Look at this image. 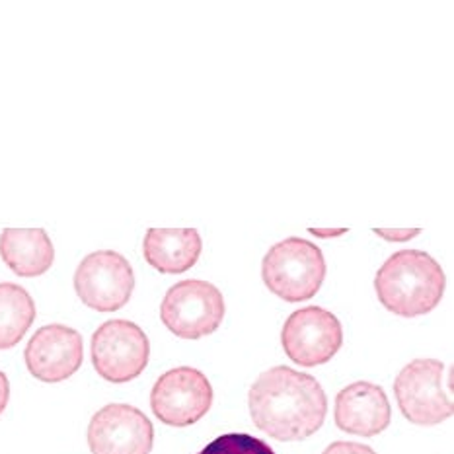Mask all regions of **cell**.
I'll return each instance as SVG.
<instances>
[{"instance_id":"17","label":"cell","mask_w":454,"mask_h":454,"mask_svg":"<svg viewBox=\"0 0 454 454\" xmlns=\"http://www.w3.org/2000/svg\"><path fill=\"white\" fill-rule=\"evenodd\" d=\"M322 454H377V452H374L367 445H361V442L338 441V442H332V445L325 449Z\"/></svg>"},{"instance_id":"19","label":"cell","mask_w":454,"mask_h":454,"mask_svg":"<svg viewBox=\"0 0 454 454\" xmlns=\"http://www.w3.org/2000/svg\"><path fill=\"white\" fill-rule=\"evenodd\" d=\"M8 400H10V382L6 374L0 371V413L6 410Z\"/></svg>"},{"instance_id":"6","label":"cell","mask_w":454,"mask_h":454,"mask_svg":"<svg viewBox=\"0 0 454 454\" xmlns=\"http://www.w3.org/2000/svg\"><path fill=\"white\" fill-rule=\"evenodd\" d=\"M445 364L437 359H416L394 380L396 402L408 421L439 426L452 416V400L442 388Z\"/></svg>"},{"instance_id":"18","label":"cell","mask_w":454,"mask_h":454,"mask_svg":"<svg viewBox=\"0 0 454 454\" xmlns=\"http://www.w3.org/2000/svg\"><path fill=\"white\" fill-rule=\"evenodd\" d=\"M374 234L380 236V239L384 240H390V242H406L410 239H413V236L419 234V229H413V231H380V229H374Z\"/></svg>"},{"instance_id":"1","label":"cell","mask_w":454,"mask_h":454,"mask_svg":"<svg viewBox=\"0 0 454 454\" xmlns=\"http://www.w3.org/2000/svg\"><path fill=\"white\" fill-rule=\"evenodd\" d=\"M248 406L260 431L278 441H302L324 426L328 398L310 374L281 364L252 384Z\"/></svg>"},{"instance_id":"3","label":"cell","mask_w":454,"mask_h":454,"mask_svg":"<svg viewBox=\"0 0 454 454\" xmlns=\"http://www.w3.org/2000/svg\"><path fill=\"white\" fill-rule=\"evenodd\" d=\"M265 287L287 302H302L320 291L325 278L324 254L309 240H281L265 254L262 263Z\"/></svg>"},{"instance_id":"2","label":"cell","mask_w":454,"mask_h":454,"mask_svg":"<svg viewBox=\"0 0 454 454\" xmlns=\"http://www.w3.org/2000/svg\"><path fill=\"white\" fill-rule=\"evenodd\" d=\"M445 287V271L423 250L392 254L374 278L380 304L403 318L431 312L441 302Z\"/></svg>"},{"instance_id":"15","label":"cell","mask_w":454,"mask_h":454,"mask_svg":"<svg viewBox=\"0 0 454 454\" xmlns=\"http://www.w3.org/2000/svg\"><path fill=\"white\" fill-rule=\"evenodd\" d=\"M35 320V302L16 283H0V351L22 341Z\"/></svg>"},{"instance_id":"4","label":"cell","mask_w":454,"mask_h":454,"mask_svg":"<svg viewBox=\"0 0 454 454\" xmlns=\"http://www.w3.org/2000/svg\"><path fill=\"white\" fill-rule=\"evenodd\" d=\"M224 297L209 281L185 279L172 285L160 304V320L182 340H201L224 320Z\"/></svg>"},{"instance_id":"20","label":"cell","mask_w":454,"mask_h":454,"mask_svg":"<svg viewBox=\"0 0 454 454\" xmlns=\"http://www.w3.org/2000/svg\"><path fill=\"white\" fill-rule=\"evenodd\" d=\"M310 232H312V234H316V236H322V239H330V236H338V234H343V232H345V229H340L338 232H322V231L310 229Z\"/></svg>"},{"instance_id":"7","label":"cell","mask_w":454,"mask_h":454,"mask_svg":"<svg viewBox=\"0 0 454 454\" xmlns=\"http://www.w3.org/2000/svg\"><path fill=\"white\" fill-rule=\"evenodd\" d=\"M135 289L131 263L114 250L88 254L74 271V291L88 309L115 312L129 302Z\"/></svg>"},{"instance_id":"8","label":"cell","mask_w":454,"mask_h":454,"mask_svg":"<svg viewBox=\"0 0 454 454\" xmlns=\"http://www.w3.org/2000/svg\"><path fill=\"white\" fill-rule=\"evenodd\" d=\"M213 406V387L201 371L177 367L154 382L151 408L166 426L190 427L207 416Z\"/></svg>"},{"instance_id":"10","label":"cell","mask_w":454,"mask_h":454,"mask_svg":"<svg viewBox=\"0 0 454 454\" xmlns=\"http://www.w3.org/2000/svg\"><path fill=\"white\" fill-rule=\"evenodd\" d=\"M153 421L129 403H110L94 413L88 426L92 454H151Z\"/></svg>"},{"instance_id":"9","label":"cell","mask_w":454,"mask_h":454,"mask_svg":"<svg viewBox=\"0 0 454 454\" xmlns=\"http://www.w3.org/2000/svg\"><path fill=\"white\" fill-rule=\"evenodd\" d=\"M340 320L320 306H306L293 312L281 330V345L287 357L301 367H318L341 349Z\"/></svg>"},{"instance_id":"14","label":"cell","mask_w":454,"mask_h":454,"mask_svg":"<svg viewBox=\"0 0 454 454\" xmlns=\"http://www.w3.org/2000/svg\"><path fill=\"white\" fill-rule=\"evenodd\" d=\"M0 258L18 278H39L55 262V248L43 229H4Z\"/></svg>"},{"instance_id":"12","label":"cell","mask_w":454,"mask_h":454,"mask_svg":"<svg viewBox=\"0 0 454 454\" xmlns=\"http://www.w3.org/2000/svg\"><path fill=\"white\" fill-rule=\"evenodd\" d=\"M335 426L359 437H374L390 426L387 392L372 382H353L335 398Z\"/></svg>"},{"instance_id":"5","label":"cell","mask_w":454,"mask_h":454,"mask_svg":"<svg viewBox=\"0 0 454 454\" xmlns=\"http://www.w3.org/2000/svg\"><path fill=\"white\" fill-rule=\"evenodd\" d=\"M151 341L131 320H107L92 335V364L107 382L125 384L149 364Z\"/></svg>"},{"instance_id":"13","label":"cell","mask_w":454,"mask_h":454,"mask_svg":"<svg viewBox=\"0 0 454 454\" xmlns=\"http://www.w3.org/2000/svg\"><path fill=\"white\" fill-rule=\"evenodd\" d=\"M201 250V236L195 229H149L143 242L145 260L166 275L192 270Z\"/></svg>"},{"instance_id":"16","label":"cell","mask_w":454,"mask_h":454,"mask_svg":"<svg viewBox=\"0 0 454 454\" xmlns=\"http://www.w3.org/2000/svg\"><path fill=\"white\" fill-rule=\"evenodd\" d=\"M197 454H275V450L258 437L246 435V433H226Z\"/></svg>"},{"instance_id":"11","label":"cell","mask_w":454,"mask_h":454,"mask_svg":"<svg viewBox=\"0 0 454 454\" xmlns=\"http://www.w3.org/2000/svg\"><path fill=\"white\" fill-rule=\"evenodd\" d=\"M26 367L37 380L55 384L71 379L84 359L82 335L63 324L39 328L24 351Z\"/></svg>"}]
</instances>
